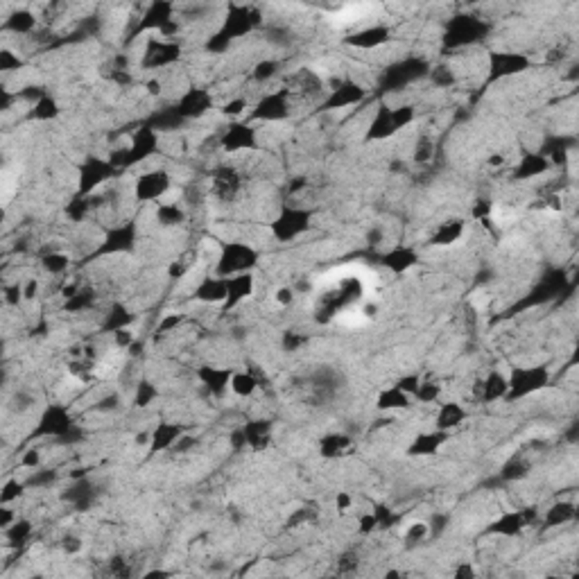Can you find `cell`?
<instances>
[{
  "instance_id": "cell-1",
  "label": "cell",
  "mask_w": 579,
  "mask_h": 579,
  "mask_svg": "<svg viewBox=\"0 0 579 579\" xmlns=\"http://www.w3.org/2000/svg\"><path fill=\"white\" fill-rule=\"evenodd\" d=\"M489 32V23L482 20L480 16H471V14H459L452 16V20L448 23V30L444 34V46L446 48H466L482 41Z\"/></svg>"
},
{
  "instance_id": "cell-2",
  "label": "cell",
  "mask_w": 579,
  "mask_h": 579,
  "mask_svg": "<svg viewBox=\"0 0 579 579\" xmlns=\"http://www.w3.org/2000/svg\"><path fill=\"white\" fill-rule=\"evenodd\" d=\"M258 262V254L254 247L245 245V242H229L222 247V254L217 258L215 265V276L231 279L236 274L251 272Z\"/></svg>"
},
{
  "instance_id": "cell-3",
  "label": "cell",
  "mask_w": 579,
  "mask_h": 579,
  "mask_svg": "<svg viewBox=\"0 0 579 579\" xmlns=\"http://www.w3.org/2000/svg\"><path fill=\"white\" fill-rule=\"evenodd\" d=\"M414 120V111L412 107H381L376 111L374 120L369 125V132H367V139L369 141H385L389 136H394L396 132H401L403 127H407L409 122Z\"/></svg>"
},
{
  "instance_id": "cell-4",
  "label": "cell",
  "mask_w": 579,
  "mask_h": 579,
  "mask_svg": "<svg viewBox=\"0 0 579 579\" xmlns=\"http://www.w3.org/2000/svg\"><path fill=\"white\" fill-rule=\"evenodd\" d=\"M260 25V12L254 7H238V5H229L227 14H224V23L217 30L215 34L222 37L227 44H231L238 37L249 34L251 30Z\"/></svg>"
},
{
  "instance_id": "cell-5",
  "label": "cell",
  "mask_w": 579,
  "mask_h": 579,
  "mask_svg": "<svg viewBox=\"0 0 579 579\" xmlns=\"http://www.w3.org/2000/svg\"><path fill=\"white\" fill-rule=\"evenodd\" d=\"M507 396L511 401L534 394L547 385V369L545 367H516L507 378Z\"/></svg>"
},
{
  "instance_id": "cell-6",
  "label": "cell",
  "mask_w": 579,
  "mask_h": 579,
  "mask_svg": "<svg viewBox=\"0 0 579 579\" xmlns=\"http://www.w3.org/2000/svg\"><path fill=\"white\" fill-rule=\"evenodd\" d=\"M310 224V215L308 210L301 208H283L281 215L272 222V234L281 242H290L297 236H301L303 231Z\"/></svg>"
},
{
  "instance_id": "cell-7",
  "label": "cell",
  "mask_w": 579,
  "mask_h": 579,
  "mask_svg": "<svg viewBox=\"0 0 579 579\" xmlns=\"http://www.w3.org/2000/svg\"><path fill=\"white\" fill-rule=\"evenodd\" d=\"M430 68L424 59H419V57H407L403 61H398V64H394L392 68H387L385 72V87L387 89H403L407 87V84H412L416 79H421L426 75Z\"/></svg>"
},
{
  "instance_id": "cell-8",
  "label": "cell",
  "mask_w": 579,
  "mask_h": 579,
  "mask_svg": "<svg viewBox=\"0 0 579 579\" xmlns=\"http://www.w3.org/2000/svg\"><path fill=\"white\" fill-rule=\"evenodd\" d=\"M156 143H159V139H156V132L147 125V127H141L139 134L132 139V145L129 147H125V150L115 156V159L111 161L113 165L115 163H120V165H134V163H139L143 159H147L154 150H156Z\"/></svg>"
},
{
  "instance_id": "cell-9",
  "label": "cell",
  "mask_w": 579,
  "mask_h": 579,
  "mask_svg": "<svg viewBox=\"0 0 579 579\" xmlns=\"http://www.w3.org/2000/svg\"><path fill=\"white\" fill-rule=\"evenodd\" d=\"M288 98H297L301 102H317L324 98V79L312 70H299L288 82Z\"/></svg>"
},
{
  "instance_id": "cell-10",
  "label": "cell",
  "mask_w": 579,
  "mask_h": 579,
  "mask_svg": "<svg viewBox=\"0 0 579 579\" xmlns=\"http://www.w3.org/2000/svg\"><path fill=\"white\" fill-rule=\"evenodd\" d=\"M172 179L165 170H150L139 177V182L134 184V195L139 202H159L170 191Z\"/></svg>"
},
{
  "instance_id": "cell-11",
  "label": "cell",
  "mask_w": 579,
  "mask_h": 579,
  "mask_svg": "<svg viewBox=\"0 0 579 579\" xmlns=\"http://www.w3.org/2000/svg\"><path fill=\"white\" fill-rule=\"evenodd\" d=\"M182 55V46L177 41H165V39H147L145 52H143V66L147 68H163L170 66Z\"/></svg>"
},
{
  "instance_id": "cell-12",
  "label": "cell",
  "mask_w": 579,
  "mask_h": 579,
  "mask_svg": "<svg viewBox=\"0 0 579 579\" xmlns=\"http://www.w3.org/2000/svg\"><path fill=\"white\" fill-rule=\"evenodd\" d=\"M530 66V59L525 55H516V52H491L489 55V79L496 82L500 77H509L516 72H523Z\"/></svg>"
},
{
  "instance_id": "cell-13",
  "label": "cell",
  "mask_w": 579,
  "mask_h": 579,
  "mask_svg": "<svg viewBox=\"0 0 579 579\" xmlns=\"http://www.w3.org/2000/svg\"><path fill=\"white\" fill-rule=\"evenodd\" d=\"M290 115V98L286 91L272 93V96H265L258 104L256 109L251 111V118L254 120H267V122H276Z\"/></svg>"
},
{
  "instance_id": "cell-14",
  "label": "cell",
  "mask_w": 579,
  "mask_h": 579,
  "mask_svg": "<svg viewBox=\"0 0 579 579\" xmlns=\"http://www.w3.org/2000/svg\"><path fill=\"white\" fill-rule=\"evenodd\" d=\"M113 174V163L102 159H89L79 167V193L89 195Z\"/></svg>"
},
{
  "instance_id": "cell-15",
  "label": "cell",
  "mask_w": 579,
  "mask_h": 579,
  "mask_svg": "<svg viewBox=\"0 0 579 579\" xmlns=\"http://www.w3.org/2000/svg\"><path fill=\"white\" fill-rule=\"evenodd\" d=\"M392 41V30L387 25H367L346 37V46L357 50H376Z\"/></svg>"
},
{
  "instance_id": "cell-16",
  "label": "cell",
  "mask_w": 579,
  "mask_h": 579,
  "mask_svg": "<svg viewBox=\"0 0 579 579\" xmlns=\"http://www.w3.org/2000/svg\"><path fill=\"white\" fill-rule=\"evenodd\" d=\"M362 98H364V89L360 87V84L346 79V82L340 84L338 89L331 91L329 98H324L322 107L329 109V111H333V109H346V107H353V104H357Z\"/></svg>"
},
{
  "instance_id": "cell-17",
  "label": "cell",
  "mask_w": 579,
  "mask_h": 579,
  "mask_svg": "<svg viewBox=\"0 0 579 579\" xmlns=\"http://www.w3.org/2000/svg\"><path fill=\"white\" fill-rule=\"evenodd\" d=\"M254 272H245V274H236V276L227 279V301H224V310H234L238 303H242L245 299H249L254 294Z\"/></svg>"
},
{
  "instance_id": "cell-18",
  "label": "cell",
  "mask_w": 579,
  "mask_h": 579,
  "mask_svg": "<svg viewBox=\"0 0 579 579\" xmlns=\"http://www.w3.org/2000/svg\"><path fill=\"white\" fill-rule=\"evenodd\" d=\"M174 18V5L170 3H152L145 7V12L139 16V25H136L134 34H141L143 30H159Z\"/></svg>"
},
{
  "instance_id": "cell-19",
  "label": "cell",
  "mask_w": 579,
  "mask_h": 579,
  "mask_svg": "<svg viewBox=\"0 0 579 579\" xmlns=\"http://www.w3.org/2000/svg\"><path fill=\"white\" fill-rule=\"evenodd\" d=\"M72 428V419L68 416V412L64 407L59 405H52L48 407L44 416L39 421V433L41 435H55V437H64L68 430Z\"/></svg>"
},
{
  "instance_id": "cell-20",
  "label": "cell",
  "mask_w": 579,
  "mask_h": 579,
  "mask_svg": "<svg viewBox=\"0 0 579 579\" xmlns=\"http://www.w3.org/2000/svg\"><path fill=\"white\" fill-rule=\"evenodd\" d=\"M256 145V132L249 125H231L222 136V147L227 152H242Z\"/></svg>"
},
{
  "instance_id": "cell-21",
  "label": "cell",
  "mask_w": 579,
  "mask_h": 579,
  "mask_svg": "<svg viewBox=\"0 0 579 579\" xmlns=\"http://www.w3.org/2000/svg\"><path fill=\"white\" fill-rule=\"evenodd\" d=\"M208 109H210V96L199 89L188 91L177 104V111L182 118H197V115H204Z\"/></svg>"
},
{
  "instance_id": "cell-22",
  "label": "cell",
  "mask_w": 579,
  "mask_h": 579,
  "mask_svg": "<svg viewBox=\"0 0 579 579\" xmlns=\"http://www.w3.org/2000/svg\"><path fill=\"white\" fill-rule=\"evenodd\" d=\"M213 191L217 195V199H222V202H229V199H234L240 191V174L234 170V167H217V172L213 177Z\"/></svg>"
},
{
  "instance_id": "cell-23",
  "label": "cell",
  "mask_w": 579,
  "mask_h": 579,
  "mask_svg": "<svg viewBox=\"0 0 579 579\" xmlns=\"http://www.w3.org/2000/svg\"><path fill=\"white\" fill-rule=\"evenodd\" d=\"M195 299L202 303H224L227 301V279L206 276L195 290Z\"/></svg>"
},
{
  "instance_id": "cell-24",
  "label": "cell",
  "mask_w": 579,
  "mask_h": 579,
  "mask_svg": "<svg viewBox=\"0 0 579 579\" xmlns=\"http://www.w3.org/2000/svg\"><path fill=\"white\" fill-rule=\"evenodd\" d=\"M37 23H39V18L32 9H14V12L5 18V30L7 32L20 34V37H27L37 30Z\"/></svg>"
},
{
  "instance_id": "cell-25",
  "label": "cell",
  "mask_w": 579,
  "mask_h": 579,
  "mask_svg": "<svg viewBox=\"0 0 579 579\" xmlns=\"http://www.w3.org/2000/svg\"><path fill=\"white\" fill-rule=\"evenodd\" d=\"M182 426H174V424H161L159 428L152 433V439H150V450L152 455L154 452H161V450H167L170 446H174L179 437H182Z\"/></svg>"
},
{
  "instance_id": "cell-26",
  "label": "cell",
  "mask_w": 579,
  "mask_h": 579,
  "mask_svg": "<svg viewBox=\"0 0 579 579\" xmlns=\"http://www.w3.org/2000/svg\"><path fill=\"white\" fill-rule=\"evenodd\" d=\"M550 159L543 154H525V159L516 165V172L514 177L516 179H534V177H539L543 172L550 170Z\"/></svg>"
},
{
  "instance_id": "cell-27",
  "label": "cell",
  "mask_w": 579,
  "mask_h": 579,
  "mask_svg": "<svg viewBox=\"0 0 579 579\" xmlns=\"http://www.w3.org/2000/svg\"><path fill=\"white\" fill-rule=\"evenodd\" d=\"M245 437H247V446L262 450L272 439V424L265 419L249 421L247 428H245Z\"/></svg>"
},
{
  "instance_id": "cell-28",
  "label": "cell",
  "mask_w": 579,
  "mask_h": 579,
  "mask_svg": "<svg viewBox=\"0 0 579 579\" xmlns=\"http://www.w3.org/2000/svg\"><path fill=\"white\" fill-rule=\"evenodd\" d=\"M462 236H464V222H462V219H448V222L439 224V229L435 231V236L430 242L437 247H448V245L459 242Z\"/></svg>"
},
{
  "instance_id": "cell-29",
  "label": "cell",
  "mask_w": 579,
  "mask_h": 579,
  "mask_svg": "<svg viewBox=\"0 0 579 579\" xmlns=\"http://www.w3.org/2000/svg\"><path fill=\"white\" fill-rule=\"evenodd\" d=\"M234 371L229 369H215V367H202L199 369V381H202L213 394H222L231 383Z\"/></svg>"
},
{
  "instance_id": "cell-30",
  "label": "cell",
  "mask_w": 579,
  "mask_h": 579,
  "mask_svg": "<svg viewBox=\"0 0 579 579\" xmlns=\"http://www.w3.org/2000/svg\"><path fill=\"white\" fill-rule=\"evenodd\" d=\"M446 441V435L444 430H437V433H426V435H419L412 446H409V455H435L439 450V446Z\"/></svg>"
},
{
  "instance_id": "cell-31",
  "label": "cell",
  "mask_w": 579,
  "mask_h": 579,
  "mask_svg": "<svg viewBox=\"0 0 579 579\" xmlns=\"http://www.w3.org/2000/svg\"><path fill=\"white\" fill-rule=\"evenodd\" d=\"M381 262L392 272H407L416 262V254L407 247H398V249L389 251V254H385L381 258Z\"/></svg>"
},
{
  "instance_id": "cell-32",
  "label": "cell",
  "mask_w": 579,
  "mask_h": 579,
  "mask_svg": "<svg viewBox=\"0 0 579 579\" xmlns=\"http://www.w3.org/2000/svg\"><path fill=\"white\" fill-rule=\"evenodd\" d=\"M464 419H466V412L459 403H444L437 412V430L457 428Z\"/></svg>"
},
{
  "instance_id": "cell-33",
  "label": "cell",
  "mask_w": 579,
  "mask_h": 579,
  "mask_svg": "<svg viewBox=\"0 0 579 579\" xmlns=\"http://www.w3.org/2000/svg\"><path fill=\"white\" fill-rule=\"evenodd\" d=\"M507 389H509L507 378L498 371H493L487 376V381L482 383V398L484 401H498V398L507 396Z\"/></svg>"
},
{
  "instance_id": "cell-34",
  "label": "cell",
  "mask_w": 579,
  "mask_h": 579,
  "mask_svg": "<svg viewBox=\"0 0 579 579\" xmlns=\"http://www.w3.org/2000/svg\"><path fill=\"white\" fill-rule=\"evenodd\" d=\"M378 409H405L409 407V394H405L403 389L398 387H392V389H385V392L378 396Z\"/></svg>"
},
{
  "instance_id": "cell-35",
  "label": "cell",
  "mask_w": 579,
  "mask_h": 579,
  "mask_svg": "<svg viewBox=\"0 0 579 579\" xmlns=\"http://www.w3.org/2000/svg\"><path fill=\"white\" fill-rule=\"evenodd\" d=\"M229 387L234 389V394L240 396V398H249L251 394L258 389V378L249 371H240V374H234L231 376V383Z\"/></svg>"
},
{
  "instance_id": "cell-36",
  "label": "cell",
  "mask_w": 579,
  "mask_h": 579,
  "mask_svg": "<svg viewBox=\"0 0 579 579\" xmlns=\"http://www.w3.org/2000/svg\"><path fill=\"white\" fill-rule=\"evenodd\" d=\"M134 227H120V229H113L111 234L107 236V249L109 251H127L132 249L134 245Z\"/></svg>"
},
{
  "instance_id": "cell-37",
  "label": "cell",
  "mask_w": 579,
  "mask_h": 579,
  "mask_svg": "<svg viewBox=\"0 0 579 579\" xmlns=\"http://www.w3.org/2000/svg\"><path fill=\"white\" fill-rule=\"evenodd\" d=\"M132 312L127 308H122V306H113L109 308V314H107V319H104V331H120V329H129V324H132Z\"/></svg>"
},
{
  "instance_id": "cell-38",
  "label": "cell",
  "mask_w": 579,
  "mask_h": 579,
  "mask_svg": "<svg viewBox=\"0 0 579 579\" xmlns=\"http://www.w3.org/2000/svg\"><path fill=\"white\" fill-rule=\"evenodd\" d=\"M525 523H528L525 514H507V516H502L498 523H493L491 532H500V534L511 536V534H518L525 528Z\"/></svg>"
},
{
  "instance_id": "cell-39",
  "label": "cell",
  "mask_w": 579,
  "mask_h": 579,
  "mask_svg": "<svg viewBox=\"0 0 579 579\" xmlns=\"http://www.w3.org/2000/svg\"><path fill=\"white\" fill-rule=\"evenodd\" d=\"M156 217H159V222L163 227H177V224L184 222V210H182V206L165 202V204H161L159 208H156Z\"/></svg>"
},
{
  "instance_id": "cell-40",
  "label": "cell",
  "mask_w": 579,
  "mask_h": 579,
  "mask_svg": "<svg viewBox=\"0 0 579 579\" xmlns=\"http://www.w3.org/2000/svg\"><path fill=\"white\" fill-rule=\"evenodd\" d=\"M573 518H575V504L573 502H556L545 516L547 525H561V523H568Z\"/></svg>"
},
{
  "instance_id": "cell-41",
  "label": "cell",
  "mask_w": 579,
  "mask_h": 579,
  "mask_svg": "<svg viewBox=\"0 0 579 579\" xmlns=\"http://www.w3.org/2000/svg\"><path fill=\"white\" fill-rule=\"evenodd\" d=\"M349 446V437L346 435H326L322 439V455L326 457H338Z\"/></svg>"
},
{
  "instance_id": "cell-42",
  "label": "cell",
  "mask_w": 579,
  "mask_h": 579,
  "mask_svg": "<svg viewBox=\"0 0 579 579\" xmlns=\"http://www.w3.org/2000/svg\"><path fill=\"white\" fill-rule=\"evenodd\" d=\"M55 115H57V102L52 100L50 96H44L41 100L34 102L32 118H37V120H52Z\"/></svg>"
},
{
  "instance_id": "cell-43",
  "label": "cell",
  "mask_w": 579,
  "mask_h": 579,
  "mask_svg": "<svg viewBox=\"0 0 579 579\" xmlns=\"http://www.w3.org/2000/svg\"><path fill=\"white\" fill-rule=\"evenodd\" d=\"M530 464L523 457H511L507 464L502 466V480H521L528 476Z\"/></svg>"
},
{
  "instance_id": "cell-44",
  "label": "cell",
  "mask_w": 579,
  "mask_h": 579,
  "mask_svg": "<svg viewBox=\"0 0 579 579\" xmlns=\"http://www.w3.org/2000/svg\"><path fill=\"white\" fill-rule=\"evenodd\" d=\"M435 156V143L428 136H419L416 147H414V163H430Z\"/></svg>"
},
{
  "instance_id": "cell-45",
  "label": "cell",
  "mask_w": 579,
  "mask_h": 579,
  "mask_svg": "<svg viewBox=\"0 0 579 579\" xmlns=\"http://www.w3.org/2000/svg\"><path fill=\"white\" fill-rule=\"evenodd\" d=\"M68 262H70L68 256H64V254H55V251H52V254H46L44 258H41V265H44V269L50 272V274H61V272H66Z\"/></svg>"
},
{
  "instance_id": "cell-46",
  "label": "cell",
  "mask_w": 579,
  "mask_h": 579,
  "mask_svg": "<svg viewBox=\"0 0 579 579\" xmlns=\"http://www.w3.org/2000/svg\"><path fill=\"white\" fill-rule=\"evenodd\" d=\"M156 394L159 392H156V387L150 381H141L139 387H136V407H147L156 398Z\"/></svg>"
},
{
  "instance_id": "cell-47",
  "label": "cell",
  "mask_w": 579,
  "mask_h": 579,
  "mask_svg": "<svg viewBox=\"0 0 579 579\" xmlns=\"http://www.w3.org/2000/svg\"><path fill=\"white\" fill-rule=\"evenodd\" d=\"M279 68H281V64L276 59H262L260 64H256V68H254V79H258V82L272 79L279 72Z\"/></svg>"
},
{
  "instance_id": "cell-48",
  "label": "cell",
  "mask_w": 579,
  "mask_h": 579,
  "mask_svg": "<svg viewBox=\"0 0 579 579\" xmlns=\"http://www.w3.org/2000/svg\"><path fill=\"white\" fill-rule=\"evenodd\" d=\"M20 68V59L16 52H12L9 48H5L0 52V70L3 72H12V70H18Z\"/></svg>"
},
{
  "instance_id": "cell-49",
  "label": "cell",
  "mask_w": 579,
  "mask_h": 579,
  "mask_svg": "<svg viewBox=\"0 0 579 579\" xmlns=\"http://www.w3.org/2000/svg\"><path fill=\"white\" fill-rule=\"evenodd\" d=\"M433 82L437 84V87H452V84H455V75H452V68H448V66H437L435 70H433Z\"/></svg>"
},
{
  "instance_id": "cell-50",
  "label": "cell",
  "mask_w": 579,
  "mask_h": 579,
  "mask_svg": "<svg viewBox=\"0 0 579 579\" xmlns=\"http://www.w3.org/2000/svg\"><path fill=\"white\" fill-rule=\"evenodd\" d=\"M414 396H416V401H421V403H430L439 396V387L435 383H421L419 389L414 392Z\"/></svg>"
},
{
  "instance_id": "cell-51",
  "label": "cell",
  "mask_w": 579,
  "mask_h": 579,
  "mask_svg": "<svg viewBox=\"0 0 579 579\" xmlns=\"http://www.w3.org/2000/svg\"><path fill=\"white\" fill-rule=\"evenodd\" d=\"M27 534H30V523H25V521H16V523H12L7 528V536L9 539H12L14 543H20V541H25L27 539Z\"/></svg>"
},
{
  "instance_id": "cell-52",
  "label": "cell",
  "mask_w": 579,
  "mask_h": 579,
  "mask_svg": "<svg viewBox=\"0 0 579 579\" xmlns=\"http://www.w3.org/2000/svg\"><path fill=\"white\" fill-rule=\"evenodd\" d=\"M20 493H23V484H20L18 480H9L7 484H5V489H3V493H0V500H3V504H7V502H12V500H16Z\"/></svg>"
},
{
  "instance_id": "cell-53",
  "label": "cell",
  "mask_w": 579,
  "mask_h": 579,
  "mask_svg": "<svg viewBox=\"0 0 579 579\" xmlns=\"http://www.w3.org/2000/svg\"><path fill=\"white\" fill-rule=\"evenodd\" d=\"M426 536H428V525L426 523H412L405 532V541L416 543V541H424Z\"/></svg>"
},
{
  "instance_id": "cell-54",
  "label": "cell",
  "mask_w": 579,
  "mask_h": 579,
  "mask_svg": "<svg viewBox=\"0 0 579 579\" xmlns=\"http://www.w3.org/2000/svg\"><path fill=\"white\" fill-rule=\"evenodd\" d=\"M57 480V471H39L37 476L30 480V484L32 487H48V484H52Z\"/></svg>"
},
{
  "instance_id": "cell-55",
  "label": "cell",
  "mask_w": 579,
  "mask_h": 579,
  "mask_svg": "<svg viewBox=\"0 0 579 579\" xmlns=\"http://www.w3.org/2000/svg\"><path fill=\"white\" fill-rule=\"evenodd\" d=\"M419 385H421V381H419V376H405L403 381H398V389H403L405 394H412L414 396V392L419 389Z\"/></svg>"
},
{
  "instance_id": "cell-56",
  "label": "cell",
  "mask_w": 579,
  "mask_h": 579,
  "mask_svg": "<svg viewBox=\"0 0 579 579\" xmlns=\"http://www.w3.org/2000/svg\"><path fill=\"white\" fill-rule=\"evenodd\" d=\"M113 338H115V344H118V346H127V349H129L132 344H136V342H134V333H132L129 329L115 331V333H113Z\"/></svg>"
},
{
  "instance_id": "cell-57",
  "label": "cell",
  "mask_w": 579,
  "mask_h": 579,
  "mask_svg": "<svg viewBox=\"0 0 579 579\" xmlns=\"http://www.w3.org/2000/svg\"><path fill=\"white\" fill-rule=\"evenodd\" d=\"M245 109H247V102L242 100V98H238V100H231L222 111H224L227 115H240Z\"/></svg>"
},
{
  "instance_id": "cell-58",
  "label": "cell",
  "mask_w": 579,
  "mask_h": 579,
  "mask_svg": "<svg viewBox=\"0 0 579 579\" xmlns=\"http://www.w3.org/2000/svg\"><path fill=\"white\" fill-rule=\"evenodd\" d=\"M276 301L281 303V306H290V303L294 301V292H292V288H279V290H276Z\"/></svg>"
},
{
  "instance_id": "cell-59",
  "label": "cell",
  "mask_w": 579,
  "mask_h": 579,
  "mask_svg": "<svg viewBox=\"0 0 579 579\" xmlns=\"http://www.w3.org/2000/svg\"><path fill=\"white\" fill-rule=\"evenodd\" d=\"M184 322V317L182 314H170V317H165L163 322H161V326H159V331L161 333H165V331H172L177 324H182Z\"/></svg>"
},
{
  "instance_id": "cell-60",
  "label": "cell",
  "mask_w": 579,
  "mask_h": 579,
  "mask_svg": "<svg viewBox=\"0 0 579 579\" xmlns=\"http://www.w3.org/2000/svg\"><path fill=\"white\" fill-rule=\"evenodd\" d=\"M39 462H41L39 450H27L23 455V459H20V464L23 466H39Z\"/></svg>"
},
{
  "instance_id": "cell-61",
  "label": "cell",
  "mask_w": 579,
  "mask_h": 579,
  "mask_svg": "<svg viewBox=\"0 0 579 579\" xmlns=\"http://www.w3.org/2000/svg\"><path fill=\"white\" fill-rule=\"evenodd\" d=\"M37 292H39V283H37V281H30L27 286H25V290H23V294H25V301L34 299V297H37Z\"/></svg>"
},
{
  "instance_id": "cell-62",
  "label": "cell",
  "mask_w": 579,
  "mask_h": 579,
  "mask_svg": "<svg viewBox=\"0 0 579 579\" xmlns=\"http://www.w3.org/2000/svg\"><path fill=\"white\" fill-rule=\"evenodd\" d=\"M115 405H118V396L113 394V396H107V398H104V401L98 405V409H104V412H107V409H113Z\"/></svg>"
},
{
  "instance_id": "cell-63",
  "label": "cell",
  "mask_w": 579,
  "mask_h": 579,
  "mask_svg": "<svg viewBox=\"0 0 579 579\" xmlns=\"http://www.w3.org/2000/svg\"><path fill=\"white\" fill-rule=\"evenodd\" d=\"M338 507L340 509H349L351 507V496H349V493H340V496H338Z\"/></svg>"
},
{
  "instance_id": "cell-64",
  "label": "cell",
  "mask_w": 579,
  "mask_h": 579,
  "mask_svg": "<svg viewBox=\"0 0 579 579\" xmlns=\"http://www.w3.org/2000/svg\"><path fill=\"white\" fill-rule=\"evenodd\" d=\"M79 547H82L79 539H66V550H68V552H77Z\"/></svg>"
}]
</instances>
